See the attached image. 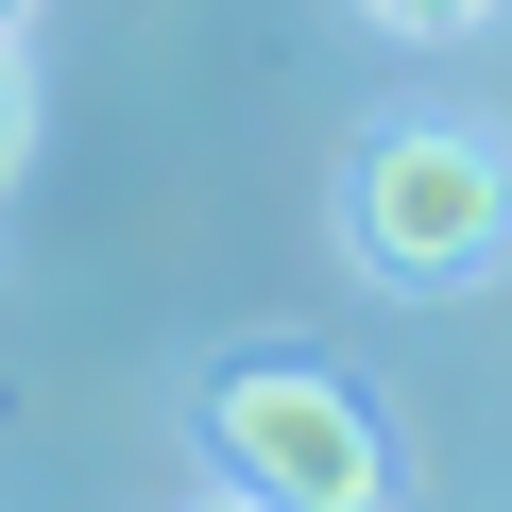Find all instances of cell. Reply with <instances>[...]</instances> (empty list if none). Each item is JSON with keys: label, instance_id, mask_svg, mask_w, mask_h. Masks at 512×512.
I'll list each match as a JSON object with an SVG mask.
<instances>
[{"label": "cell", "instance_id": "6da1fadb", "mask_svg": "<svg viewBox=\"0 0 512 512\" xmlns=\"http://www.w3.org/2000/svg\"><path fill=\"white\" fill-rule=\"evenodd\" d=\"M205 444H222V495L256 512H393V444L325 359H239L205 393Z\"/></svg>", "mask_w": 512, "mask_h": 512}, {"label": "cell", "instance_id": "7a4b0ae2", "mask_svg": "<svg viewBox=\"0 0 512 512\" xmlns=\"http://www.w3.org/2000/svg\"><path fill=\"white\" fill-rule=\"evenodd\" d=\"M359 256L410 274V291L495 274V256H512V137H478V120H393V137L359 154Z\"/></svg>", "mask_w": 512, "mask_h": 512}, {"label": "cell", "instance_id": "3957f363", "mask_svg": "<svg viewBox=\"0 0 512 512\" xmlns=\"http://www.w3.org/2000/svg\"><path fill=\"white\" fill-rule=\"evenodd\" d=\"M376 35H461V18H495V0H359Z\"/></svg>", "mask_w": 512, "mask_h": 512}, {"label": "cell", "instance_id": "277c9868", "mask_svg": "<svg viewBox=\"0 0 512 512\" xmlns=\"http://www.w3.org/2000/svg\"><path fill=\"white\" fill-rule=\"evenodd\" d=\"M18 137H35V103H18V35H0V188H18Z\"/></svg>", "mask_w": 512, "mask_h": 512}, {"label": "cell", "instance_id": "5b68a950", "mask_svg": "<svg viewBox=\"0 0 512 512\" xmlns=\"http://www.w3.org/2000/svg\"><path fill=\"white\" fill-rule=\"evenodd\" d=\"M188 512H256V495H188Z\"/></svg>", "mask_w": 512, "mask_h": 512}, {"label": "cell", "instance_id": "8992f818", "mask_svg": "<svg viewBox=\"0 0 512 512\" xmlns=\"http://www.w3.org/2000/svg\"><path fill=\"white\" fill-rule=\"evenodd\" d=\"M18 18H35V0H0V35H18Z\"/></svg>", "mask_w": 512, "mask_h": 512}]
</instances>
